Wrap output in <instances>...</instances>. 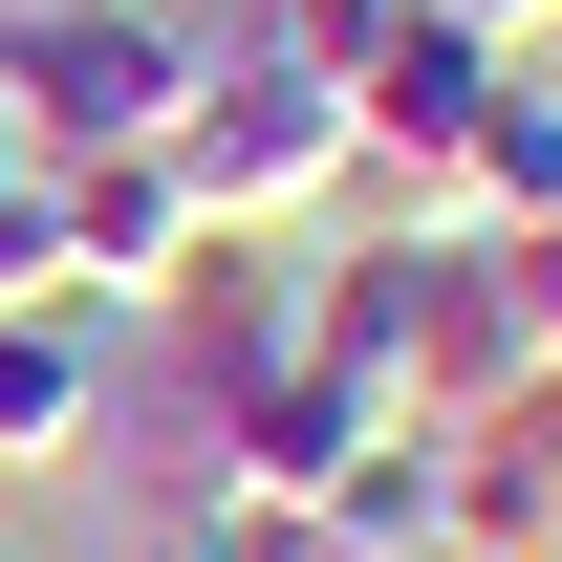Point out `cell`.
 Listing matches in <instances>:
<instances>
[{
  "label": "cell",
  "mask_w": 562,
  "mask_h": 562,
  "mask_svg": "<svg viewBox=\"0 0 562 562\" xmlns=\"http://www.w3.org/2000/svg\"><path fill=\"white\" fill-rule=\"evenodd\" d=\"M173 195L216 216V238H303V216L368 173V131H347V66L325 44H281V22H216L195 66H173Z\"/></svg>",
  "instance_id": "obj_1"
},
{
  "label": "cell",
  "mask_w": 562,
  "mask_h": 562,
  "mask_svg": "<svg viewBox=\"0 0 562 562\" xmlns=\"http://www.w3.org/2000/svg\"><path fill=\"white\" fill-rule=\"evenodd\" d=\"M325 347L347 368H390V390H412V412H497V390H519V260H497L476 216H390V238H347V260H325Z\"/></svg>",
  "instance_id": "obj_2"
},
{
  "label": "cell",
  "mask_w": 562,
  "mask_h": 562,
  "mask_svg": "<svg viewBox=\"0 0 562 562\" xmlns=\"http://www.w3.org/2000/svg\"><path fill=\"white\" fill-rule=\"evenodd\" d=\"M173 66H195V22H151V0H0V131H22V173L151 151Z\"/></svg>",
  "instance_id": "obj_3"
},
{
  "label": "cell",
  "mask_w": 562,
  "mask_h": 562,
  "mask_svg": "<svg viewBox=\"0 0 562 562\" xmlns=\"http://www.w3.org/2000/svg\"><path fill=\"white\" fill-rule=\"evenodd\" d=\"M325 66H347V131H368V173H390L412 216H454V131H476V87L519 66V44H476L454 0H368Z\"/></svg>",
  "instance_id": "obj_4"
},
{
  "label": "cell",
  "mask_w": 562,
  "mask_h": 562,
  "mask_svg": "<svg viewBox=\"0 0 562 562\" xmlns=\"http://www.w3.org/2000/svg\"><path fill=\"white\" fill-rule=\"evenodd\" d=\"M151 347H173V390H195V412H238L260 368L325 347V260H281V238H195V281L151 303Z\"/></svg>",
  "instance_id": "obj_5"
},
{
  "label": "cell",
  "mask_w": 562,
  "mask_h": 562,
  "mask_svg": "<svg viewBox=\"0 0 562 562\" xmlns=\"http://www.w3.org/2000/svg\"><path fill=\"white\" fill-rule=\"evenodd\" d=\"M44 216H66V303H109V325H151V303L195 281V238H216V216L173 195V151H66Z\"/></svg>",
  "instance_id": "obj_6"
},
{
  "label": "cell",
  "mask_w": 562,
  "mask_h": 562,
  "mask_svg": "<svg viewBox=\"0 0 562 562\" xmlns=\"http://www.w3.org/2000/svg\"><path fill=\"white\" fill-rule=\"evenodd\" d=\"M454 541L476 562H562V368H519L497 412H454Z\"/></svg>",
  "instance_id": "obj_7"
},
{
  "label": "cell",
  "mask_w": 562,
  "mask_h": 562,
  "mask_svg": "<svg viewBox=\"0 0 562 562\" xmlns=\"http://www.w3.org/2000/svg\"><path fill=\"white\" fill-rule=\"evenodd\" d=\"M109 368H131V325H109V303H0V476H44V454H87V412H109Z\"/></svg>",
  "instance_id": "obj_8"
},
{
  "label": "cell",
  "mask_w": 562,
  "mask_h": 562,
  "mask_svg": "<svg viewBox=\"0 0 562 562\" xmlns=\"http://www.w3.org/2000/svg\"><path fill=\"white\" fill-rule=\"evenodd\" d=\"M454 216H476V238L562 216V87H541V66H497V87H476V131H454Z\"/></svg>",
  "instance_id": "obj_9"
},
{
  "label": "cell",
  "mask_w": 562,
  "mask_h": 562,
  "mask_svg": "<svg viewBox=\"0 0 562 562\" xmlns=\"http://www.w3.org/2000/svg\"><path fill=\"white\" fill-rule=\"evenodd\" d=\"M0 303H66V216H44V173H0Z\"/></svg>",
  "instance_id": "obj_10"
},
{
  "label": "cell",
  "mask_w": 562,
  "mask_h": 562,
  "mask_svg": "<svg viewBox=\"0 0 562 562\" xmlns=\"http://www.w3.org/2000/svg\"><path fill=\"white\" fill-rule=\"evenodd\" d=\"M497 260H519V347L562 368V216H519V238H497Z\"/></svg>",
  "instance_id": "obj_11"
},
{
  "label": "cell",
  "mask_w": 562,
  "mask_h": 562,
  "mask_svg": "<svg viewBox=\"0 0 562 562\" xmlns=\"http://www.w3.org/2000/svg\"><path fill=\"white\" fill-rule=\"evenodd\" d=\"M260 22H281V44H347V22H368V0H260Z\"/></svg>",
  "instance_id": "obj_12"
},
{
  "label": "cell",
  "mask_w": 562,
  "mask_h": 562,
  "mask_svg": "<svg viewBox=\"0 0 562 562\" xmlns=\"http://www.w3.org/2000/svg\"><path fill=\"white\" fill-rule=\"evenodd\" d=\"M454 22H476V44H541V22H562V0H454Z\"/></svg>",
  "instance_id": "obj_13"
},
{
  "label": "cell",
  "mask_w": 562,
  "mask_h": 562,
  "mask_svg": "<svg viewBox=\"0 0 562 562\" xmlns=\"http://www.w3.org/2000/svg\"><path fill=\"white\" fill-rule=\"evenodd\" d=\"M131 562H216V519H195V497H173V519H151V541H131Z\"/></svg>",
  "instance_id": "obj_14"
},
{
  "label": "cell",
  "mask_w": 562,
  "mask_h": 562,
  "mask_svg": "<svg viewBox=\"0 0 562 562\" xmlns=\"http://www.w3.org/2000/svg\"><path fill=\"white\" fill-rule=\"evenodd\" d=\"M0 173H22V131H0Z\"/></svg>",
  "instance_id": "obj_15"
},
{
  "label": "cell",
  "mask_w": 562,
  "mask_h": 562,
  "mask_svg": "<svg viewBox=\"0 0 562 562\" xmlns=\"http://www.w3.org/2000/svg\"><path fill=\"white\" fill-rule=\"evenodd\" d=\"M432 562H476V541H432Z\"/></svg>",
  "instance_id": "obj_16"
}]
</instances>
